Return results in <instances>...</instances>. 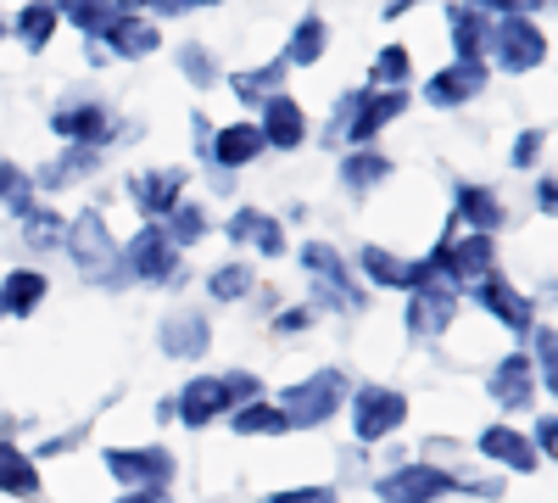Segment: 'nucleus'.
<instances>
[{
  "mask_svg": "<svg viewBox=\"0 0 558 503\" xmlns=\"http://www.w3.org/2000/svg\"><path fill=\"white\" fill-rule=\"evenodd\" d=\"M62 247H68V258L78 263V274L89 286H118L123 274H118V247H112V236H107V218L89 207V213H78L73 224H68V236H62Z\"/></svg>",
  "mask_w": 558,
  "mask_h": 503,
  "instance_id": "f257e3e1",
  "label": "nucleus"
},
{
  "mask_svg": "<svg viewBox=\"0 0 558 503\" xmlns=\"http://www.w3.org/2000/svg\"><path fill=\"white\" fill-rule=\"evenodd\" d=\"M347 386H352V381H347L341 370H318V375H307L302 386H291L286 397H279L291 431H313V426H324V420H336V408L347 403Z\"/></svg>",
  "mask_w": 558,
  "mask_h": 503,
  "instance_id": "f03ea898",
  "label": "nucleus"
},
{
  "mask_svg": "<svg viewBox=\"0 0 558 503\" xmlns=\"http://www.w3.org/2000/svg\"><path fill=\"white\" fill-rule=\"evenodd\" d=\"M452 313H458V286H452V280H418L413 297H408V336H413V342L447 336Z\"/></svg>",
  "mask_w": 558,
  "mask_h": 503,
  "instance_id": "7ed1b4c3",
  "label": "nucleus"
},
{
  "mask_svg": "<svg viewBox=\"0 0 558 503\" xmlns=\"http://www.w3.org/2000/svg\"><path fill=\"white\" fill-rule=\"evenodd\" d=\"M408 420V397L397 386H363L352 403V431L357 442H386L391 431H402Z\"/></svg>",
  "mask_w": 558,
  "mask_h": 503,
  "instance_id": "20e7f679",
  "label": "nucleus"
},
{
  "mask_svg": "<svg viewBox=\"0 0 558 503\" xmlns=\"http://www.w3.org/2000/svg\"><path fill=\"white\" fill-rule=\"evenodd\" d=\"M375 492H380V503H436V498L458 492V476H447L436 465H402V470L380 476Z\"/></svg>",
  "mask_w": 558,
  "mask_h": 503,
  "instance_id": "39448f33",
  "label": "nucleus"
},
{
  "mask_svg": "<svg viewBox=\"0 0 558 503\" xmlns=\"http://www.w3.org/2000/svg\"><path fill=\"white\" fill-rule=\"evenodd\" d=\"M107 476L123 487H168L173 453L168 447H107Z\"/></svg>",
  "mask_w": 558,
  "mask_h": 503,
  "instance_id": "423d86ee",
  "label": "nucleus"
},
{
  "mask_svg": "<svg viewBox=\"0 0 558 503\" xmlns=\"http://www.w3.org/2000/svg\"><path fill=\"white\" fill-rule=\"evenodd\" d=\"M470 291H475V302H481V308L497 319V325H508L514 336H531V331H536V308H531V297H520V291L508 286V280H497V274L475 280Z\"/></svg>",
  "mask_w": 558,
  "mask_h": 503,
  "instance_id": "0eeeda50",
  "label": "nucleus"
},
{
  "mask_svg": "<svg viewBox=\"0 0 558 503\" xmlns=\"http://www.w3.org/2000/svg\"><path fill=\"white\" fill-rule=\"evenodd\" d=\"M302 263H307V274L318 280V302H324V308H341V313H357V308H363L357 286L347 280V268H341V258H336L330 247H307Z\"/></svg>",
  "mask_w": 558,
  "mask_h": 503,
  "instance_id": "6e6552de",
  "label": "nucleus"
},
{
  "mask_svg": "<svg viewBox=\"0 0 558 503\" xmlns=\"http://www.w3.org/2000/svg\"><path fill=\"white\" fill-rule=\"evenodd\" d=\"M123 268L134 274V280H168V274L179 268V247L162 236V230H140L123 252Z\"/></svg>",
  "mask_w": 558,
  "mask_h": 503,
  "instance_id": "1a4fd4ad",
  "label": "nucleus"
},
{
  "mask_svg": "<svg viewBox=\"0 0 558 503\" xmlns=\"http://www.w3.org/2000/svg\"><path fill=\"white\" fill-rule=\"evenodd\" d=\"M492 397L502 403V408H531V397H536V363H531V352H508L497 370H492Z\"/></svg>",
  "mask_w": 558,
  "mask_h": 503,
  "instance_id": "9d476101",
  "label": "nucleus"
},
{
  "mask_svg": "<svg viewBox=\"0 0 558 503\" xmlns=\"http://www.w3.org/2000/svg\"><path fill=\"white\" fill-rule=\"evenodd\" d=\"M157 342H162V352H168V358H202V352L213 347V325H207V319H202L196 308H179V313H168V319H162Z\"/></svg>",
  "mask_w": 558,
  "mask_h": 503,
  "instance_id": "9b49d317",
  "label": "nucleus"
},
{
  "mask_svg": "<svg viewBox=\"0 0 558 503\" xmlns=\"http://www.w3.org/2000/svg\"><path fill=\"white\" fill-rule=\"evenodd\" d=\"M229 408V397H223V381L218 375H196V381H184L179 386V403H173V415L191 426V431H202L207 420H218Z\"/></svg>",
  "mask_w": 558,
  "mask_h": 503,
  "instance_id": "f8f14e48",
  "label": "nucleus"
},
{
  "mask_svg": "<svg viewBox=\"0 0 558 503\" xmlns=\"http://www.w3.org/2000/svg\"><path fill=\"white\" fill-rule=\"evenodd\" d=\"M481 453H486V459H497L502 470H514V476H531L536 459H542V453L531 447V436L525 431H508V426H486L481 431Z\"/></svg>",
  "mask_w": 558,
  "mask_h": 503,
  "instance_id": "ddd939ff",
  "label": "nucleus"
},
{
  "mask_svg": "<svg viewBox=\"0 0 558 503\" xmlns=\"http://www.w3.org/2000/svg\"><path fill=\"white\" fill-rule=\"evenodd\" d=\"M542 34L525 23V17H508L502 28H497V62L508 68V73H525V68H536L542 62Z\"/></svg>",
  "mask_w": 558,
  "mask_h": 503,
  "instance_id": "4468645a",
  "label": "nucleus"
},
{
  "mask_svg": "<svg viewBox=\"0 0 558 503\" xmlns=\"http://www.w3.org/2000/svg\"><path fill=\"white\" fill-rule=\"evenodd\" d=\"M0 492H7V498H23V503H34V498L45 492L39 465L28 459L17 442H7V436H0Z\"/></svg>",
  "mask_w": 558,
  "mask_h": 503,
  "instance_id": "2eb2a0df",
  "label": "nucleus"
},
{
  "mask_svg": "<svg viewBox=\"0 0 558 503\" xmlns=\"http://www.w3.org/2000/svg\"><path fill=\"white\" fill-rule=\"evenodd\" d=\"M57 134H62V141H73V146H101L107 141V134H112V118L96 107V101H78V107H62L57 118Z\"/></svg>",
  "mask_w": 558,
  "mask_h": 503,
  "instance_id": "dca6fc26",
  "label": "nucleus"
},
{
  "mask_svg": "<svg viewBox=\"0 0 558 503\" xmlns=\"http://www.w3.org/2000/svg\"><path fill=\"white\" fill-rule=\"evenodd\" d=\"M45 291H51V280H45L39 268H12L7 280H0V313H7V319H28L45 302Z\"/></svg>",
  "mask_w": 558,
  "mask_h": 503,
  "instance_id": "f3484780",
  "label": "nucleus"
},
{
  "mask_svg": "<svg viewBox=\"0 0 558 503\" xmlns=\"http://www.w3.org/2000/svg\"><path fill=\"white\" fill-rule=\"evenodd\" d=\"M363 274L375 286H391V291H413L418 280H425V263H402L397 252H386V247H368L363 252Z\"/></svg>",
  "mask_w": 558,
  "mask_h": 503,
  "instance_id": "a211bd4d",
  "label": "nucleus"
},
{
  "mask_svg": "<svg viewBox=\"0 0 558 503\" xmlns=\"http://www.w3.org/2000/svg\"><path fill=\"white\" fill-rule=\"evenodd\" d=\"M229 236H235L241 247H257V252H268V258H279V252H286V230H279L274 218H263L257 207H241L235 218H229Z\"/></svg>",
  "mask_w": 558,
  "mask_h": 503,
  "instance_id": "6ab92c4d",
  "label": "nucleus"
},
{
  "mask_svg": "<svg viewBox=\"0 0 558 503\" xmlns=\"http://www.w3.org/2000/svg\"><path fill=\"white\" fill-rule=\"evenodd\" d=\"M481 84H486L481 62H458V68H447V73H436V79H430L425 96H430L436 107H458V101H470Z\"/></svg>",
  "mask_w": 558,
  "mask_h": 503,
  "instance_id": "aec40b11",
  "label": "nucleus"
},
{
  "mask_svg": "<svg viewBox=\"0 0 558 503\" xmlns=\"http://www.w3.org/2000/svg\"><path fill=\"white\" fill-rule=\"evenodd\" d=\"M107 39H112V51L118 57H151L157 51V23H146V17H112L107 28H101Z\"/></svg>",
  "mask_w": 558,
  "mask_h": 503,
  "instance_id": "412c9836",
  "label": "nucleus"
},
{
  "mask_svg": "<svg viewBox=\"0 0 558 503\" xmlns=\"http://www.w3.org/2000/svg\"><path fill=\"white\" fill-rule=\"evenodd\" d=\"M57 23H62L57 0H34V7H23V12H17L12 34L28 45V51H45V45H51V34H57Z\"/></svg>",
  "mask_w": 558,
  "mask_h": 503,
  "instance_id": "4be33fe9",
  "label": "nucleus"
},
{
  "mask_svg": "<svg viewBox=\"0 0 558 503\" xmlns=\"http://www.w3.org/2000/svg\"><path fill=\"white\" fill-rule=\"evenodd\" d=\"M257 152H263V129L257 123H235V129H223L213 141V163H223V168H246Z\"/></svg>",
  "mask_w": 558,
  "mask_h": 503,
  "instance_id": "5701e85b",
  "label": "nucleus"
},
{
  "mask_svg": "<svg viewBox=\"0 0 558 503\" xmlns=\"http://www.w3.org/2000/svg\"><path fill=\"white\" fill-rule=\"evenodd\" d=\"M235 431L241 436H286L291 420H286V408H279V403H241L235 408Z\"/></svg>",
  "mask_w": 558,
  "mask_h": 503,
  "instance_id": "b1692460",
  "label": "nucleus"
},
{
  "mask_svg": "<svg viewBox=\"0 0 558 503\" xmlns=\"http://www.w3.org/2000/svg\"><path fill=\"white\" fill-rule=\"evenodd\" d=\"M134 202H140V213H173L179 173H140L134 179Z\"/></svg>",
  "mask_w": 558,
  "mask_h": 503,
  "instance_id": "393cba45",
  "label": "nucleus"
},
{
  "mask_svg": "<svg viewBox=\"0 0 558 503\" xmlns=\"http://www.w3.org/2000/svg\"><path fill=\"white\" fill-rule=\"evenodd\" d=\"M263 141H274V146H296L302 141V107L296 101H268V123H263Z\"/></svg>",
  "mask_w": 558,
  "mask_h": 503,
  "instance_id": "a878e982",
  "label": "nucleus"
},
{
  "mask_svg": "<svg viewBox=\"0 0 558 503\" xmlns=\"http://www.w3.org/2000/svg\"><path fill=\"white\" fill-rule=\"evenodd\" d=\"M68 236V218L62 213H51V207H39L34 202V213H23V241L34 247V252H45V247H57Z\"/></svg>",
  "mask_w": 558,
  "mask_h": 503,
  "instance_id": "bb28decb",
  "label": "nucleus"
},
{
  "mask_svg": "<svg viewBox=\"0 0 558 503\" xmlns=\"http://www.w3.org/2000/svg\"><path fill=\"white\" fill-rule=\"evenodd\" d=\"M458 213L470 218L475 230H497V224H502V202H497L486 185H463V191H458Z\"/></svg>",
  "mask_w": 558,
  "mask_h": 503,
  "instance_id": "cd10ccee",
  "label": "nucleus"
},
{
  "mask_svg": "<svg viewBox=\"0 0 558 503\" xmlns=\"http://www.w3.org/2000/svg\"><path fill=\"white\" fill-rule=\"evenodd\" d=\"M84 173H96V146H68V157H57L51 168L39 173V185H73V179H84Z\"/></svg>",
  "mask_w": 558,
  "mask_h": 503,
  "instance_id": "c85d7f7f",
  "label": "nucleus"
},
{
  "mask_svg": "<svg viewBox=\"0 0 558 503\" xmlns=\"http://www.w3.org/2000/svg\"><path fill=\"white\" fill-rule=\"evenodd\" d=\"M57 12H62L73 28H84V34H101V28L112 23V0H57Z\"/></svg>",
  "mask_w": 558,
  "mask_h": 503,
  "instance_id": "c756f323",
  "label": "nucleus"
},
{
  "mask_svg": "<svg viewBox=\"0 0 558 503\" xmlns=\"http://www.w3.org/2000/svg\"><path fill=\"white\" fill-rule=\"evenodd\" d=\"M173 247H191V241H202L207 236V213L202 207H191V202H173V213H168V230H162Z\"/></svg>",
  "mask_w": 558,
  "mask_h": 503,
  "instance_id": "7c9ffc66",
  "label": "nucleus"
},
{
  "mask_svg": "<svg viewBox=\"0 0 558 503\" xmlns=\"http://www.w3.org/2000/svg\"><path fill=\"white\" fill-rule=\"evenodd\" d=\"M246 291H252V268H246V263H223V268H213L207 297H218V302H241Z\"/></svg>",
  "mask_w": 558,
  "mask_h": 503,
  "instance_id": "2f4dec72",
  "label": "nucleus"
},
{
  "mask_svg": "<svg viewBox=\"0 0 558 503\" xmlns=\"http://www.w3.org/2000/svg\"><path fill=\"white\" fill-rule=\"evenodd\" d=\"M0 202H7L17 218L23 213H34V191H28V173L17 168V163H7V157H0Z\"/></svg>",
  "mask_w": 558,
  "mask_h": 503,
  "instance_id": "473e14b6",
  "label": "nucleus"
},
{
  "mask_svg": "<svg viewBox=\"0 0 558 503\" xmlns=\"http://www.w3.org/2000/svg\"><path fill=\"white\" fill-rule=\"evenodd\" d=\"M536 336V386L558 397V331H531Z\"/></svg>",
  "mask_w": 558,
  "mask_h": 503,
  "instance_id": "72a5a7b5",
  "label": "nucleus"
},
{
  "mask_svg": "<svg viewBox=\"0 0 558 503\" xmlns=\"http://www.w3.org/2000/svg\"><path fill=\"white\" fill-rule=\"evenodd\" d=\"M357 112H363V118H357V123H347V129L357 134V141H368V134H375L380 123H391V118L402 112V96H380V101H368V96H363V107H357Z\"/></svg>",
  "mask_w": 558,
  "mask_h": 503,
  "instance_id": "f704fd0d",
  "label": "nucleus"
},
{
  "mask_svg": "<svg viewBox=\"0 0 558 503\" xmlns=\"http://www.w3.org/2000/svg\"><path fill=\"white\" fill-rule=\"evenodd\" d=\"M347 185L352 191H368V185H375V179H386V157H375V152H357V157H347Z\"/></svg>",
  "mask_w": 558,
  "mask_h": 503,
  "instance_id": "c9c22d12",
  "label": "nucleus"
},
{
  "mask_svg": "<svg viewBox=\"0 0 558 503\" xmlns=\"http://www.w3.org/2000/svg\"><path fill=\"white\" fill-rule=\"evenodd\" d=\"M452 39H458V51L475 62L481 39H486V17H481V12H458V17H452Z\"/></svg>",
  "mask_w": 558,
  "mask_h": 503,
  "instance_id": "e433bc0d",
  "label": "nucleus"
},
{
  "mask_svg": "<svg viewBox=\"0 0 558 503\" xmlns=\"http://www.w3.org/2000/svg\"><path fill=\"white\" fill-rule=\"evenodd\" d=\"M318 51H324V23L307 17V23L296 28V39H291V62H313Z\"/></svg>",
  "mask_w": 558,
  "mask_h": 503,
  "instance_id": "4c0bfd02",
  "label": "nucleus"
},
{
  "mask_svg": "<svg viewBox=\"0 0 558 503\" xmlns=\"http://www.w3.org/2000/svg\"><path fill=\"white\" fill-rule=\"evenodd\" d=\"M218 381H223V397H229V408L257 403V392H263V381H257V375H246V370H235V375H218Z\"/></svg>",
  "mask_w": 558,
  "mask_h": 503,
  "instance_id": "58836bf2",
  "label": "nucleus"
},
{
  "mask_svg": "<svg viewBox=\"0 0 558 503\" xmlns=\"http://www.w3.org/2000/svg\"><path fill=\"white\" fill-rule=\"evenodd\" d=\"M268 503H341L336 487H286V492H268Z\"/></svg>",
  "mask_w": 558,
  "mask_h": 503,
  "instance_id": "ea45409f",
  "label": "nucleus"
},
{
  "mask_svg": "<svg viewBox=\"0 0 558 503\" xmlns=\"http://www.w3.org/2000/svg\"><path fill=\"white\" fill-rule=\"evenodd\" d=\"M375 79H386V84H402L408 79V51H402V45H391V51L375 62Z\"/></svg>",
  "mask_w": 558,
  "mask_h": 503,
  "instance_id": "a19ab883",
  "label": "nucleus"
},
{
  "mask_svg": "<svg viewBox=\"0 0 558 503\" xmlns=\"http://www.w3.org/2000/svg\"><path fill=\"white\" fill-rule=\"evenodd\" d=\"M531 447H536V453H547V459H558V415L536 420V436H531Z\"/></svg>",
  "mask_w": 558,
  "mask_h": 503,
  "instance_id": "79ce46f5",
  "label": "nucleus"
},
{
  "mask_svg": "<svg viewBox=\"0 0 558 503\" xmlns=\"http://www.w3.org/2000/svg\"><path fill=\"white\" fill-rule=\"evenodd\" d=\"M274 79H279V68H263V73H252V79H235V89H241L246 101H257L263 89H274Z\"/></svg>",
  "mask_w": 558,
  "mask_h": 503,
  "instance_id": "37998d69",
  "label": "nucleus"
},
{
  "mask_svg": "<svg viewBox=\"0 0 558 503\" xmlns=\"http://www.w3.org/2000/svg\"><path fill=\"white\" fill-rule=\"evenodd\" d=\"M307 319H313L307 308H291V313H279V319H274V331H279V336H291V331H307Z\"/></svg>",
  "mask_w": 558,
  "mask_h": 503,
  "instance_id": "c03bdc74",
  "label": "nucleus"
},
{
  "mask_svg": "<svg viewBox=\"0 0 558 503\" xmlns=\"http://www.w3.org/2000/svg\"><path fill=\"white\" fill-rule=\"evenodd\" d=\"M184 73L207 84V79H213V57H207V51H184Z\"/></svg>",
  "mask_w": 558,
  "mask_h": 503,
  "instance_id": "a18cd8bd",
  "label": "nucleus"
},
{
  "mask_svg": "<svg viewBox=\"0 0 558 503\" xmlns=\"http://www.w3.org/2000/svg\"><path fill=\"white\" fill-rule=\"evenodd\" d=\"M118 503H168V487H129Z\"/></svg>",
  "mask_w": 558,
  "mask_h": 503,
  "instance_id": "49530a36",
  "label": "nucleus"
},
{
  "mask_svg": "<svg viewBox=\"0 0 558 503\" xmlns=\"http://www.w3.org/2000/svg\"><path fill=\"white\" fill-rule=\"evenodd\" d=\"M536 152H542V134H520V146H514V157H520V163H531Z\"/></svg>",
  "mask_w": 558,
  "mask_h": 503,
  "instance_id": "de8ad7c7",
  "label": "nucleus"
},
{
  "mask_svg": "<svg viewBox=\"0 0 558 503\" xmlns=\"http://www.w3.org/2000/svg\"><path fill=\"white\" fill-rule=\"evenodd\" d=\"M542 207L558 213V179H542Z\"/></svg>",
  "mask_w": 558,
  "mask_h": 503,
  "instance_id": "09e8293b",
  "label": "nucleus"
},
{
  "mask_svg": "<svg viewBox=\"0 0 558 503\" xmlns=\"http://www.w3.org/2000/svg\"><path fill=\"white\" fill-rule=\"evenodd\" d=\"M146 7H196V0H146Z\"/></svg>",
  "mask_w": 558,
  "mask_h": 503,
  "instance_id": "8fccbe9b",
  "label": "nucleus"
},
{
  "mask_svg": "<svg viewBox=\"0 0 558 503\" xmlns=\"http://www.w3.org/2000/svg\"><path fill=\"white\" fill-rule=\"evenodd\" d=\"M486 7H531V0H486Z\"/></svg>",
  "mask_w": 558,
  "mask_h": 503,
  "instance_id": "3c124183",
  "label": "nucleus"
},
{
  "mask_svg": "<svg viewBox=\"0 0 558 503\" xmlns=\"http://www.w3.org/2000/svg\"><path fill=\"white\" fill-rule=\"evenodd\" d=\"M0 39H7V23H0Z\"/></svg>",
  "mask_w": 558,
  "mask_h": 503,
  "instance_id": "603ef678",
  "label": "nucleus"
}]
</instances>
